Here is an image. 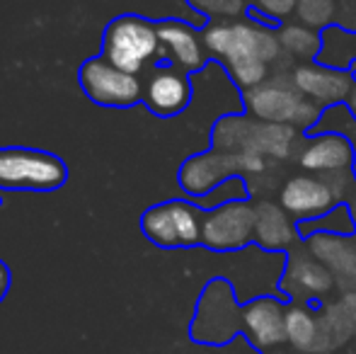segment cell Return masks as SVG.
<instances>
[{
	"instance_id": "cell-1",
	"label": "cell",
	"mask_w": 356,
	"mask_h": 354,
	"mask_svg": "<svg viewBox=\"0 0 356 354\" xmlns=\"http://www.w3.org/2000/svg\"><path fill=\"white\" fill-rule=\"evenodd\" d=\"M305 134L291 124L262 122L248 112L223 114L211 127V148L284 163L298 156Z\"/></svg>"
},
{
	"instance_id": "cell-2",
	"label": "cell",
	"mask_w": 356,
	"mask_h": 354,
	"mask_svg": "<svg viewBox=\"0 0 356 354\" xmlns=\"http://www.w3.org/2000/svg\"><path fill=\"white\" fill-rule=\"evenodd\" d=\"M204 47L209 56L218 61L220 66L230 61H264L269 66H289L282 44H279L277 29L267 27L262 22H254L252 17L228 19V22H209L202 29Z\"/></svg>"
},
{
	"instance_id": "cell-3",
	"label": "cell",
	"mask_w": 356,
	"mask_h": 354,
	"mask_svg": "<svg viewBox=\"0 0 356 354\" xmlns=\"http://www.w3.org/2000/svg\"><path fill=\"white\" fill-rule=\"evenodd\" d=\"M277 163L262 156H245V153L218 151L207 148L202 153H194L179 166L177 184L187 197L202 199L209 192H213L218 184H223L230 177H245V182L257 175L274 170Z\"/></svg>"
},
{
	"instance_id": "cell-4",
	"label": "cell",
	"mask_w": 356,
	"mask_h": 354,
	"mask_svg": "<svg viewBox=\"0 0 356 354\" xmlns=\"http://www.w3.org/2000/svg\"><path fill=\"white\" fill-rule=\"evenodd\" d=\"M104 58L134 76H143L160 61L158 22L136 13L117 15L107 22L102 32Z\"/></svg>"
},
{
	"instance_id": "cell-5",
	"label": "cell",
	"mask_w": 356,
	"mask_h": 354,
	"mask_svg": "<svg viewBox=\"0 0 356 354\" xmlns=\"http://www.w3.org/2000/svg\"><path fill=\"white\" fill-rule=\"evenodd\" d=\"M243 107L245 112L262 119V122L291 124L303 134L313 131L325 112L323 107L305 99L293 88L289 71H277L262 86L243 92Z\"/></svg>"
},
{
	"instance_id": "cell-6",
	"label": "cell",
	"mask_w": 356,
	"mask_h": 354,
	"mask_svg": "<svg viewBox=\"0 0 356 354\" xmlns=\"http://www.w3.org/2000/svg\"><path fill=\"white\" fill-rule=\"evenodd\" d=\"M240 311L235 287L225 277H213L199 293L194 316L189 323V340L204 347H225L235 337H243Z\"/></svg>"
},
{
	"instance_id": "cell-7",
	"label": "cell",
	"mask_w": 356,
	"mask_h": 354,
	"mask_svg": "<svg viewBox=\"0 0 356 354\" xmlns=\"http://www.w3.org/2000/svg\"><path fill=\"white\" fill-rule=\"evenodd\" d=\"M66 182L68 166L56 153L29 146H0V189L56 192Z\"/></svg>"
},
{
	"instance_id": "cell-8",
	"label": "cell",
	"mask_w": 356,
	"mask_h": 354,
	"mask_svg": "<svg viewBox=\"0 0 356 354\" xmlns=\"http://www.w3.org/2000/svg\"><path fill=\"white\" fill-rule=\"evenodd\" d=\"M354 172H339V175H313V172H298L284 179L279 187V204L296 218V221H310L332 211L337 204L349 202L352 197Z\"/></svg>"
},
{
	"instance_id": "cell-9",
	"label": "cell",
	"mask_w": 356,
	"mask_h": 354,
	"mask_svg": "<svg viewBox=\"0 0 356 354\" xmlns=\"http://www.w3.org/2000/svg\"><path fill=\"white\" fill-rule=\"evenodd\" d=\"M204 214L197 202L189 199H170L148 207L141 214V233L145 241L163 250H179V248L202 246Z\"/></svg>"
},
{
	"instance_id": "cell-10",
	"label": "cell",
	"mask_w": 356,
	"mask_h": 354,
	"mask_svg": "<svg viewBox=\"0 0 356 354\" xmlns=\"http://www.w3.org/2000/svg\"><path fill=\"white\" fill-rule=\"evenodd\" d=\"M78 83L85 97L99 107L129 109L141 102L143 97L141 76H134V73L114 66L102 54L85 58L78 71Z\"/></svg>"
},
{
	"instance_id": "cell-11",
	"label": "cell",
	"mask_w": 356,
	"mask_h": 354,
	"mask_svg": "<svg viewBox=\"0 0 356 354\" xmlns=\"http://www.w3.org/2000/svg\"><path fill=\"white\" fill-rule=\"evenodd\" d=\"M279 291L284 293L286 301L308 303L318 308L320 303H325L339 291V282L332 269L315 255H310L300 243L298 248L286 252L284 272L279 277Z\"/></svg>"
},
{
	"instance_id": "cell-12",
	"label": "cell",
	"mask_w": 356,
	"mask_h": 354,
	"mask_svg": "<svg viewBox=\"0 0 356 354\" xmlns=\"http://www.w3.org/2000/svg\"><path fill=\"white\" fill-rule=\"evenodd\" d=\"M202 246L211 252H240L254 246V199H235L207 209Z\"/></svg>"
},
{
	"instance_id": "cell-13",
	"label": "cell",
	"mask_w": 356,
	"mask_h": 354,
	"mask_svg": "<svg viewBox=\"0 0 356 354\" xmlns=\"http://www.w3.org/2000/svg\"><path fill=\"white\" fill-rule=\"evenodd\" d=\"M143 97L141 104L150 114L160 119H170L182 114L192 104L194 88L189 81V73L170 63H155L153 68L141 76Z\"/></svg>"
},
{
	"instance_id": "cell-14",
	"label": "cell",
	"mask_w": 356,
	"mask_h": 354,
	"mask_svg": "<svg viewBox=\"0 0 356 354\" xmlns=\"http://www.w3.org/2000/svg\"><path fill=\"white\" fill-rule=\"evenodd\" d=\"M289 78L305 99H310L323 109L347 104L356 86L352 68H332L320 61L296 63L293 68H289Z\"/></svg>"
},
{
	"instance_id": "cell-15",
	"label": "cell",
	"mask_w": 356,
	"mask_h": 354,
	"mask_svg": "<svg viewBox=\"0 0 356 354\" xmlns=\"http://www.w3.org/2000/svg\"><path fill=\"white\" fill-rule=\"evenodd\" d=\"M286 298L262 293L243 303L240 328L248 345L257 352H269L286 345Z\"/></svg>"
},
{
	"instance_id": "cell-16",
	"label": "cell",
	"mask_w": 356,
	"mask_h": 354,
	"mask_svg": "<svg viewBox=\"0 0 356 354\" xmlns=\"http://www.w3.org/2000/svg\"><path fill=\"white\" fill-rule=\"evenodd\" d=\"M296 163L303 172L313 175H339L354 172L356 148L349 134L339 131H310L305 134Z\"/></svg>"
},
{
	"instance_id": "cell-17",
	"label": "cell",
	"mask_w": 356,
	"mask_h": 354,
	"mask_svg": "<svg viewBox=\"0 0 356 354\" xmlns=\"http://www.w3.org/2000/svg\"><path fill=\"white\" fill-rule=\"evenodd\" d=\"M158 37H160V61L170 66L182 68L184 73H199L211 61L204 37L197 27L177 17L158 19Z\"/></svg>"
},
{
	"instance_id": "cell-18",
	"label": "cell",
	"mask_w": 356,
	"mask_h": 354,
	"mask_svg": "<svg viewBox=\"0 0 356 354\" xmlns=\"http://www.w3.org/2000/svg\"><path fill=\"white\" fill-rule=\"evenodd\" d=\"M303 243L298 221L279 204V199H254V246L262 252H291Z\"/></svg>"
},
{
	"instance_id": "cell-19",
	"label": "cell",
	"mask_w": 356,
	"mask_h": 354,
	"mask_svg": "<svg viewBox=\"0 0 356 354\" xmlns=\"http://www.w3.org/2000/svg\"><path fill=\"white\" fill-rule=\"evenodd\" d=\"M323 352H339L356 340V289L337 291L318 306Z\"/></svg>"
},
{
	"instance_id": "cell-20",
	"label": "cell",
	"mask_w": 356,
	"mask_h": 354,
	"mask_svg": "<svg viewBox=\"0 0 356 354\" xmlns=\"http://www.w3.org/2000/svg\"><path fill=\"white\" fill-rule=\"evenodd\" d=\"M310 255L325 262L339 282V291L356 289V236H332V233H313L303 238Z\"/></svg>"
},
{
	"instance_id": "cell-21",
	"label": "cell",
	"mask_w": 356,
	"mask_h": 354,
	"mask_svg": "<svg viewBox=\"0 0 356 354\" xmlns=\"http://www.w3.org/2000/svg\"><path fill=\"white\" fill-rule=\"evenodd\" d=\"M286 345L300 354L323 352L318 308L298 301L286 303Z\"/></svg>"
},
{
	"instance_id": "cell-22",
	"label": "cell",
	"mask_w": 356,
	"mask_h": 354,
	"mask_svg": "<svg viewBox=\"0 0 356 354\" xmlns=\"http://www.w3.org/2000/svg\"><path fill=\"white\" fill-rule=\"evenodd\" d=\"M277 34L286 61L291 66L318 61L320 58V51H323V32H318V29L308 27V24L298 22V19H289V22H284L277 29Z\"/></svg>"
},
{
	"instance_id": "cell-23",
	"label": "cell",
	"mask_w": 356,
	"mask_h": 354,
	"mask_svg": "<svg viewBox=\"0 0 356 354\" xmlns=\"http://www.w3.org/2000/svg\"><path fill=\"white\" fill-rule=\"evenodd\" d=\"M300 236L308 238L313 233H332V236H356V218L352 211V204L342 202L327 211L320 218H310V221H300Z\"/></svg>"
},
{
	"instance_id": "cell-24",
	"label": "cell",
	"mask_w": 356,
	"mask_h": 354,
	"mask_svg": "<svg viewBox=\"0 0 356 354\" xmlns=\"http://www.w3.org/2000/svg\"><path fill=\"white\" fill-rule=\"evenodd\" d=\"M337 10L339 0H298L293 17L318 32H325L337 22Z\"/></svg>"
},
{
	"instance_id": "cell-25",
	"label": "cell",
	"mask_w": 356,
	"mask_h": 354,
	"mask_svg": "<svg viewBox=\"0 0 356 354\" xmlns=\"http://www.w3.org/2000/svg\"><path fill=\"white\" fill-rule=\"evenodd\" d=\"M187 5L207 22H228L248 17L250 13V0H187Z\"/></svg>"
},
{
	"instance_id": "cell-26",
	"label": "cell",
	"mask_w": 356,
	"mask_h": 354,
	"mask_svg": "<svg viewBox=\"0 0 356 354\" xmlns=\"http://www.w3.org/2000/svg\"><path fill=\"white\" fill-rule=\"evenodd\" d=\"M298 0H250V17L272 29H279L296 15Z\"/></svg>"
},
{
	"instance_id": "cell-27",
	"label": "cell",
	"mask_w": 356,
	"mask_h": 354,
	"mask_svg": "<svg viewBox=\"0 0 356 354\" xmlns=\"http://www.w3.org/2000/svg\"><path fill=\"white\" fill-rule=\"evenodd\" d=\"M10 287H13V272H10L8 262L0 260V303L5 301V296H8Z\"/></svg>"
},
{
	"instance_id": "cell-28",
	"label": "cell",
	"mask_w": 356,
	"mask_h": 354,
	"mask_svg": "<svg viewBox=\"0 0 356 354\" xmlns=\"http://www.w3.org/2000/svg\"><path fill=\"white\" fill-rule=\"evenodd\" d=\"M352 71H354V76H356V63L352 66ZM347 107H349V112H352V117H354V122H356V86H354L352 95H349V99H347Z\"/></svg>"
},
{
	"instance_id": "cell-29",
	"label": "cell",
	"mask_w": 356,
	"mask_h": 354,
	"mask_svg": "<svg viewBox=\"0 0 356 354\" xmlns=\"http://www.w3.org/2000/svg\"><path fill=\"white\" fill-rule=\"evenodd\" d=\"M259 354H300V352H296V350H284V347H277V350H269V352H259Z\"/></svg>"
},
{
	"instance_id": "cell-30",
	"label": "cell",
	"mask_w": 356,
	"mask_h": 354,
	"mask_svg": "<svg viewBox=\"0 0 356 354\" xmlns=\"http://www.w3.org/2000/svg\"><path fill=\"white\" fill-rule=\"evenodd\" d=\"M344 354H356V347H349V350L344 352Z\"/></svg>"
},
{
	"instance_id": "cell-31",
	"label": "cell",
	"mask_w": 356,
	"mask_h": 354,
	"mask_svg": "<svg viewBox=\"0 0 356 354\" xmlns=\"http://www.w3.org/2000/svg\"><path fill=\"white\" fill-rule=\"evenodd\" d=\"M0 209H3V197H0Z\"/></svg>"
}]
</instances>
